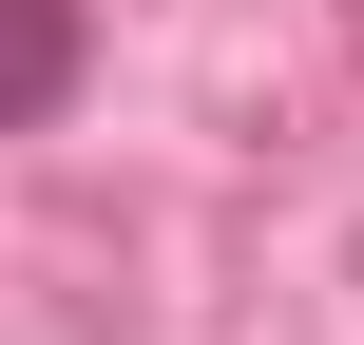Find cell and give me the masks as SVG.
<instances>
[{
  "label": "cell",
  "instance_id": "cell-1",
  "mask_svg": "<svg viewBox=\"0 0 364 345\" xmlns=\"http://www.w3.org/2000/svg\"><path fill=\"white\" fill-rule=\"evenodd\" d=\"M77 38H96L77 0H0V134H19L38 96H77Z\"/></svg>",
  "mask_w": 364,
  "mask_h": 345
}]
</instances>
